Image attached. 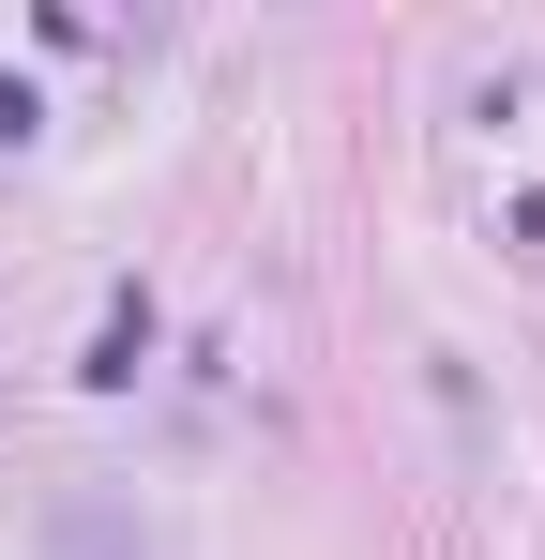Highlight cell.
Instances as JSON below:
<instances>
[{
	"instance_id": "cell-3",
	"label": "cell",
	"mask_w": 545,
	"mask_h": 560,
	"mask_svg": "<svg viewBox=\"0 0 545 560\" xmlns=\"http://www.w3.org/2000/svg\"><path fill=\"white\" fill-rule=\"evenodd\" d=\"M31 121H46V92H31V77H0V152H15Z\"/></svg>"
},
{
	"instance_id": "cell-1",
	"label": "cell",
	"mask_w": 545,
	"mask_h": 560,
	"mask_svg": "<svg viewBox=\"0 0 545 560\" xmlns=\"http://www.w3.org/2000/svg\"><path fill=\"white\" fill-rule=\"evenodd\" d=\"M152 334H167V318H152V288H106V318H91V394H121V378H137V364H152Z\"/></svg>"
},
{
	"instance_id": "cell-2",
	"label": "cell",
	"mask_w": 545,
	"mask_h": 560,
	"mask_svg": "<svg viewBox=\"0 0 545 560\" xmlns=\"http://www.w3.org/2000/svg\"><path fill=\"white\" fill-rule=\"evenodd\" d=\"M46 560H152V546H137V515H121V500H61Z\"/></svg>"
}]
</instances>
